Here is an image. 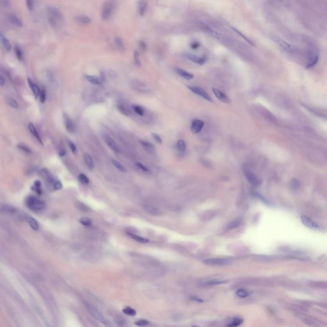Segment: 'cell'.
<instances>
[{
    "mask_svg": "<svg viewBox=\"0 0 327 327\" xmlns=\"http://www.w3.org/2000/svg\"><path fill=\"white\" fill-rule=\"evenodd\" d=\"M26 219L28 224H29V226H30V228L31 229H33L35 231H37L39 229L40 226H39L38 221L35 219H34L33 217H31L29 215H26Z\"/></svg>",
    "mask_w": 327,
    "mask_h": 327,
    "instance_id": "d6986e66",
    "label": "cell"
},
{
    "mask_svg": "<svg viewBox=\"0 0 327 327\" xmlns=\"http://www.w3.org/2000/svg\"><path fill=\"white\" fill-rule=\"evenodd\" d=\"M132 109L138 115L141 116H144V113H145V110L144 109L140 106V105H132Z\"/></svg>",
    "mask_w": 327,
    "mask_h": 327,
    "instance_id": "d590c367",
    "label": "cell"
},
{
    "mask_svg": "<svg viewBox=\"0 0 327 327\" xmlns=\"http://www.w3.org/2000/svg\"><path fill=\"white\" fill-rule=\"evenodd\" d=\"M47 19L49 24L53 28H59L63 23V16L62 12L56 7H50L47 10Z\"/></svg>",
    "mask_w": 327,
    "mask_h": 327,
    "instance_id": "6da1fadb",
    "label": "cell"
},
{
    "mask_svg": "<svg viewBox=\"0 0 327 327\" xmlns=\"http://www.w3.org/2000/svg\"><path fill=\"white\" fill-rule=\"evenodd\" d=\"M58 154H59L60 157H63L65 156V155H66V150H65V149L63 147H60L58 148Z\"/></svg>",
    "mask_w": 327,
    "mask_h": 327,
    "instance_id": "11a10c76",
    "label": "cell"
},
{
    "mask_svg": "<svg viewBox=\"0 0 327 327\" xmlns=\"http://www.w3.org/2000/svg\"><path fill=\"white\" fill-rule=\"evenodd\" d=\"M17 147L19 148L20 150H21L22 151H23L24 152H25V153H31V150L29 149V147H28L26 145H25V144H19L17 145Z\"/></svg>",
    "mask_w": 327,
    "mask_h": 327,
    "instance_id": "c3c4849f",
    "label": "cell"
},
{
    "mask_svg": "<svg viewBox=\"0 0 327 327\" xmlns=\"http://www.w3.org/2000/svg\"><path fill=\"white\" fill-rule=\"evenodd\" d=\"M231 29H233V30L236 33H237L239 35H240V37H241L242 39H244L246 42H247L249 44H250V45H254V44H253V43H252V42H251V41H250V40H249L247 37H246V36H245V35H244L242 32H240L239 29H236V28H234V27H231Z\"/></svg>",
    "mask_w": 327,
    "mask_h": 327,
    "instance_id": "7bdbcfd3",
    "label": "cell"
},
{
    "mask_svg": "<svg viewBox=\"0 0 327 327\" xmlns=\"http://www.w3.org/2000/svg\"><path fill=\"white\" fill-rule=\"evenodd\" d=\"M86 306L88 308V310L91 313V314H92L95 319L99 320L101 323H102L104 326H105L106 327H113V324H111L110 321L107 319L95 306L88 303L86 304Z\"/></svg>",
    "mask_w": 327,
    "mask_h": 327,
    "instance_id": "3957f363",
    "label": "cell"
},
{
    "mask_svg": "<svg viewBox=\"0 0 327 327\" xmlns=\"http://www.w3.org/2000/svg\"><path fill=\"white\" fill-rule=\"evenodd\" d=\"M115 8L114 2L112 1L105 2L101 9V17L103 20H107L110 19Z\"/></svg>",
    "mask_w": 327,
    "mask_h": 327,
    "instance_id": "277c9868",
    "label": "cell"
},
{
    "mask_svg": "<svg viewBox=\"0 0 327 327\" xmlns=\"http://www.w3.org/2000/svg\"><path fill=\"white\" fill-rule=\"evenodd\" d=\"M175 72L178 76H180V77H181L185 79L191 80L194 78V75L190 73V72L186 71L184 69L180 68H176Z\"/></svg>",
    "mask_w": 327,
    "mask_h": 327,
    "instance_id": "ac0fdd59",
    "label": "cell"
},
{
    "mask_svg": "<svg viewBox=\"0 0 327 327\" xmlns=\"http://www.w3.org/2000/svg\"><path fill=\"white\" fill-rule=\"evenodd\" d=\"M85 78L90 83L95 85H100L103 83V80L97 76H90V75H86L85 76Z\"/></svg>",
    "mask_w": 327,
    "mask_h": 327,
    "instance_id": "d4e9b609",
    "label": "cell"
},
{
    "mask_svg": "<svg viewBox=\"0 0 327 327\" xmlns=\"http://www.w3.org/2000/svg\"><path fill=\"white\" fill-rule=\"evenodd\" d=\"M227 282H228L227 281H224V280H211V281H208L205 282V284L207 285V286H216V285L223 284H225Z\"/></svg>",
    "mask_w": 327,
    "mask_h": 327,
    "instance_id": "8d00e7d4",
    "label": "cell"
},
{
    "mask_svg": "<svg viewBox=\"0 0 327 327\" xmlns=\"http://www.w3.org/2000/svg\"><path fill=\"white\" fill-rule=\"evenodd\" d=\"M84 160L88 168L90 170H93L94 168V162L93 158L88 153H84L83 155Z\"/></svg>",
    "mask_w": 327,
    "mask_h": 327,
    "instance_id": "603a6c76",
    "label": "cell"
},
{
    "mask_svg": "<svg viewBox=\"0 0 327 327\" xmlns=\"http://www.w3.org/2000/svg\"><path fill=\"white\" fill-rule=\"evenodd\" d=\"M127 234H128L131 239H134V240H136V242H139V243L146 244V243H148V242H149V240H148L147 239L143 238V237H140V236L136 235V234H133V233H127Z\"/></svg>",
    "mask_w": 327,
    "mask_h": 327,
    "instance_id": "4316f807",
    "label": "cell"
},
{
    "mask_svg": "<svg viewBox=\"0 0 327 327\" xmlns=\"http://www.w3.org/2000/svg\"><path fill=\"white\" fill-rule=\"evenodd\" d=\"M187 88L194 94L201 97V98L204 99L205 100H206L211 103L213 102V100H212V97L203 88L199 87V86H187Z\"/></svg>",
    "mask_w": 327,
    "mask_h": 327,
    "instance_id": "52a82bcc",
    "label": "cell"
},
{
    "mask_svg": "<svg viewBox=\"0 0 327 327\" xmlns=\"http://www.w3.org/2000/svg\"><path fill=\"white\" fill-rule=\"evenodd\" d=\"M68 146L69 148L70 149V150L72 151V153H74V154H76L77 153V148L76 147L75 144L73 142H72L70 141H68Z\"/></svg>",
    "mask_w": 327,
    "mask_h": 327,
    "instance_id": "681fc988",
    "label": "cell"
},
{
    "mask_svg": "<svg viewBox=\"0 0 327 327\" xmlns=\"http://www.w3.org/2000/svg\"><path fill=\"white\" fill-rule=\"evenodd\" d=\"M0 39H1L2 43L5 49L7 51H10L11 50V44H10L9 40L5 37V36L3 35L2 33H0Z\"/></svg>",
    "mask_w": 327,
    "mask_h": 327,
    "instance_id": "f546056e",
    "label": "cell"
},
{
    "mask_svg": "<svg viewBox=\"0 0 327 327\" xmlns=\"http://www.w3.org/2000/svg\"><path fill=\"white\" fill-rule=\"evenodd\" d=\"M102 137H103V139H104V142H105V144L113 151H114L115 152H120V148L119 146L117 144V143L115 141V140L113 139L110 136H108L107 134H103Z\"/></svg>",
    "mask_w": 327,
    "mask_h": 327,
    "instance_id": "8fae6325",
    "label": "cell"
},
{
    "mask_svg": "<svg viewBox=\"0 0 327 327\" xmlns=\"http://www.w3.org/2000/svg\"><path fill=\"white\" fill-rule=\"evenodd\" d=\"M118 110L120 111V112L123 114V115L125 116H130L131 115V111L129 110V109L128 107H126V106H125L124 105H122V104H119L118 105Z\"/></svg>",
    "mask_w": 327,
    "mask_h": 327,
    "instance_id": "1f68e13d",
    "label": "cell"
},
{
    "mask_svg": "<svg viewBox=\"0 0 327 327\" xmlns=\"http://www.w3.org/2000/svg\"><path fill=\"white\" fill-rule=\"evenodd\" d=\"M300 318L303 321V323H305L308 326H310L312 327H321V322L311 316L302 315V316H300Z\"/></svg>",
    "mask_w": 327,
    "mask_h": 327,
    "instance_id": "4fadbf2b",
    "label": "cell"
},
{
    "mask_svg": "<svg viewBox=\"0 0 327 327\" xmlns=\"http://www.w3.org/2000/svg\"><path fill=\"white\" fill-rule=\"evenodd\" d=\"M39 97H40V101L41 102V103H44L46 100V93L44 89L41 90V93L40 94Z\"/></svg>",
    "mask_w": 327,
    "mask_h": 327,
    "instance_id": "f5cc1de1",
    "label": "cell"
},
{
    "mask_svg": "<svg viewBox=\"0 0 327 327\" xmlns=\"http://www.w3.org/2000/svg\"><path fill=\"white\" fill-rule=\"evenodd\" d=\"M48 189L51 191L58 190L63 188V184L61 181L56 178H53L51 176L47 180Z\"/></svg>",
    "mask_w": 327,
    "mask_h": 327,
    "instance_id": "30bf717a",
    "label": "cell"
},
{
    "mask_svg": "<svg viewBox=\"0 0 327 327\" xmlns=\"http://www.w3.org/2000/svg\"><path fill=\"white\" fill-rule=\"evenodd\" d=\"M241 224V221L240 219L234 220L231 222L229 223V224L227 226V228L228 229H233L238 228Z\"/></svg>",
    "mask_w": 327,
    "mask_h": 327,
    "instance_id": "ab89813d",
    "label": "cell"
},
{
    "mask_svg": "<svg viewBox=\"0 0 327 327\" xmlns=\"http://www.w3.org/2000/svg\"><path fill=\"white\" fill-rule=\"evenodd\" d=\"M176 147L178 150L181 152H184L186 150V143L183 139H179L177 141L176 143Z\"/></svg>",
    "mask_w": 327,
    "mask_h": 327,
    "instance_id": "4dcf8cb0",
    "label": "cell"
},
{
    "mask_svg": "<svg viewBox=\"0 0 327 327\" xmlns=\"http://www.w3.org/2000/svg\"><path fill=\"white\" fill-rule=\"evenodd\" d=\"M243 172H244V174L246 179L251 185L255 186V187H258L260 185L261 181H260V178L249 168L244 166H243Z\"/></svg>",
    "mask_w": 327,
    "mask_h": 327,
    "instance_id": "8992f818",
    "label": "cell"
},
{
    "mask_svg": "<svg viewBox=\"0 0 327 327\" xmlns=\"http://www.w3.org/2000/svg\"><path fill=\"white\" fill-rule=\"evenodd\" d=\"M135 324L136 325H137L138 326H140V327H144L147 326L148 324H149V322L147 320H144V319H141V320H139L137 321H136L135 323Z\"/></svg>",
    "mask_w": 327,
    "mask_h": 327,
    "instance_id": "816d5d0a",
    "label": "cell"
},
{
    "mask_svg": "<svg viewBox=\"0 0 327 327\" xmlns=\"http://www.w3.org/2000/svg\"><path fill=\"white\" fill-rule=\"evenodd\" d=\"M63 121H64V125H65L66 130L69 133H71V134L74 133L75 132V129H76L74 122L72 121V120L70 118L68 115L66 113H63Z\"/></svg>",
    "mask_w": 327,
    "mask_h": 327,
    "instance_id": "9a60e30c",
    "label": "cell"
},
{
    "mask_svg": "<svg viewBox=\"0 0 327 327\" xmlns=\"http://www.w3.org/2000/svg\"><path fill=\"white\" fill-rule=\"evenodd\" d=\"M26 205L29 210L35 213H40L46 208L45 203L43 201L33 196H29L26 198Z\"/></svg>",
    "mask_w": 327,
    "mask_h": 327,
    "instance_id": "7a4b0ae2",
    "label": "cell"
},
{
    "mask_svg": "<svg viewBox=\"0 0 327 327\" xmlns=\"http://www.w3.org/2000/svg\"><path fill=\"white\" fill-rule=\"evenodd\" d=\"M152 137H153V139H155L157 142H158L159 144L162 143V139H161L160 136L158 134H156V133H153V134H152Z\"/></svg>",
    "mask_w": 327,
    "mask_h": 327,
    "instance_id": "db71d44e",
    "label": "cell"
},
{
    "mask_svg": "<svg viewBox=\"0 0 327 327\" xmlns=\"http://www.w3.org/2000/svg\"><path fill=\"white\" fill-rule=\"evenodd\" d=\"M111 161H112V163H113V164L114 165V166L116 169H118L120 171H121V172H125L126 171V168L121 164L120 162L116 160V159L113 158L111 160Z\"/></svg>",
    "mask_w": 327,
    "mask_h": 327,
    "instance_id": "74e56055",
    "label": "cell"
},
{
    "mask_svg": "<svg viewBox=\"0 0 327 327\" xmlns=\"http://www.w3.org/2000/svg\"><path fill=\"white\" fill-rule=\"evenodd\" d=\"M205 122L203 120L195 119L192 122L190 126V130L194 134H198L202 131Z\"/></svg>",
    "mask_w": 327,
    "mask_h": 327,
    "instance_id": "5bb4252c",
    "label": "cell"
},
{
    "mask_svg": "<svg viewBox=\"0 0 327 327\" xmlns=\"http://www.w3.org/2000/svg\"><path fill=\"white\" fill-rule=\"evenodd\" d=\"M115 44L116 46L119 48L121 50H124L125 49V45L123 44V42L122 40V39L120 38V37H116L115 40Z\"/></svg>",
    "mask_w": 327,
    "mask_h": 327,
    "instance_id": "7dc6e473",
    "label": "cell"
},
{
    "mask_svg": "<svg viewBox=\"0 0 327 327\" xmlns=\"http://www.w3.org/2000/svg\"><path fill=\"white\" fill-rule=\"evenodd\" d=\"M131 86L132 89L139 93L148 94L150 92V89L144 83L139 80H132L131 82Z\"/></svg>",
    "mask_w": 327,
    "mask_h": 327,
    "instance_id": "9c48e42d",
    "label": "cell"
},
{
    "mask_svg": "<svg viewBox=\"0 0 327 327\" xmlns=\"http://www.w3.org/2000/svg\"><path fill=\"white\" fill-rule=\"evenodd\" d=\"M187 57L189 60L192 61V62H194L196 64L200 65H204L206 61V59L205 57H200V56L196 55V54H190V53L187 54Z\"/></svg>",
    "mask_w": 327,
    "mask_h": 327,
    "instance_id": "e0dca14e",
    "label": "cell"
},
{
    "mask_svg": "<svg viewBox=\"0 0 327 327\" xmlns=\"http://www.w3.org/2000/svg\"><path fill=\"white\" fill-rule=\"evenodd\" d=\"M79 222L81 225L86 226V227H89L92 225V221H91V219H89V218L86 217L80 218V219H79Z\"/></svg>",
    "mask_w": 327,
    "mask_h": 327,
    "instance_id": "d6a6232c",
    "label": "cell"
},
{
    "mask_svg": "<svg viewBox=\"0 0 327 327\" xmlns=\"http://www.w3.org/2000/svg\"><path fill=\"white\" fill-rule=\"evenodd\" d=\"M190 298L192 300L194 301V302H200V303L203 302V300H202V299H201V298H197V297H190Z\"/></svg>",
    "mask_w": 327,
    "mask_h": 327,
    "instance_id": "680465c9",
    "label": "cell"
},
{
    "mask_svg": "<svg viewBox=\"0 0 327 327\" xmlns=\"http://www.w3.org/2000/svg\"><path fill=\"white\" fill-rule=\"evenodd\" d=\"M212 91H213V94L216 97V98L220 102H221L224 104H229L231 102V99H229V97L228 95H226L224 93L221 92V91L219 90V89L213 88Z\"/></svg>",
    "mask_w": 327,
    "mask_h": 327,
    "instance_id": "7c38bea8",
    "label": "cell"
},
{
    "mask_svg": "<svg viewBox=\"0 0 327 327\" xmlns=\"http://www.w3.org/2000/svg\"><path fill=\"white\" fill-rule=\"evenodd\" d=\"M300 220H301L302 223L305 227L309 228V229H311L313 230L321 231V230H323L324 228L321 224L316 222L315 221L312 219L311 218H310L309 217H308L307 215H302L300 217Z\"/></svg>",
    "mask_w": 327,
    "mask_h": 327,
    "instance_id": "5b68a950",
    "label": "cell"
},
{
    "mask_svg": "<svg viewBox=\"0 0 327 327\" xmlns=\"http://www.w3.org/2000/svg\"><path fill=\"white\" fill-rule=\"evenodd\" d=\"M203 263L210 266H226L231 263V260L226 258H208L203 260Z\"/></svg>",
    "mask_w": 327,
    "mask_h": 327,
    "instance_id": "ba28073f",
    "label": "cell"
},
{
    "mask_svg": "<svg viewBox=\"0 0 327 327\" xmlns=\"http://www.w3.org/2000/svg\"><path fill=\"white\" fill-rule=\"evenodd\" d=\"M140 46H141V49H143V50H144V49H145V48H146V46H146V44H145V43H144V42H141L140 43Z\"/></svg>",
    "mask_w": 327,
    "mask_h": 327,
    "instance_id": "94428289",
    "label": "cell"
},
{
    "mask_svg": "<svg viewBox=\"0 0 327 327\" xmlns=\"http://www.w3.org/2000/svg\"><path fill=\"white\" fill-rule=\"evenodd\" d=\"M26 6H27L29 10H31L33 7V2L31 1V0H28V1L26 2Z\"/></svg>",
    "mask_w": 327,
    "mask_h": 327,
    "instance_id": "9f6ffc18",
    "label": "cell"
},
{
    "mask_svg": "<svg viewBox=\"0 0 327 327\" xmlns=\"http://www.w3.org/2000/svg\"><path fill=\"white\" fill-rule=\"evenodd\" d=\"M78 180H79L80 182L84 184H88L89 183V179L88 178L86 175L84 174H79L78 176Z\"/></svg>",
    "mask_w": 327,
    "mask_h": 327,
    "instance_id": "bcb514c9",
    "label": "cell"
},
{
    "mask_svg": "<svg viewBox=\"0 0 327 327\" xmlns=\"http://www.w3.org/2000/svg\"><path fill=\"white\" fill-rule=\"evenodd\" d=\"M28 83L30 88L31 89L35 98H38L41 93V89H40V88L37 84H34L33 82L29 78H28Z\"/></svg>",
    "mask_w": 327,
    "mask_h": 327,
    "instance_id": "44dd1931",
    "label": "cell"
},
{
    "mask_svg": "<svg viewBox=\"0 0 327 327\" xmlns=\"http://www.w3.org/2000/svg\"><path fill=\"white\" fill-rule=\"evenodd\" d=\"M140 143L142 145V147L144 148V150H147V152H153L155 151L154 147L153 146V144H152L150 142H149L148 141H146L141 140L140 141Z\"/></svg>",
    "mask_w": 327,
    "mask_h": 327,
    "instance_id": "f1b7e54d",
    "label": "cell"
},
{
    "mask_svg": "<svg viewBox=\"0 0 327 327\" xmlns=\"http://www.w3.org/2000/svg\"><path fill=\"white\" fill-rule=\"evenodd\" d=\"M192 327H197V326H192Z\"/></svg>",
    "mask_w": 327,
    "mask_h": 327,
    "instance_id": "6125c7cd",
    "label": "cell"
},
{
    "mask_svg": "<svg viewBox=\"0 0 327 327\" xmlns=\"http://www.w3.org/2000/svg\"><path fill=\"white\" fill-rule=\"evenodd\" d=\"M76 20H77V21H78L81 23H83V24H86L91 23L90 18L84 15H79V16L77 17Z\"/></svg>",
    "mask_w": 327,
    "mask_h": 327,
    "instance_id": "836d02e7",
    "label": "cell"
},
{
    "mask_svg": "<svg viewBox=\"0 0 327 327\" xmlns=\"http://www.w3.org/2000/svg\"><path fill=\"white\" fill-rule=\"evenodd\" d=\"M142 208L145 212L151 215L159 216L161 215V212L159 210V209L152 205L145 204L142 206Z\"/></svg>",
    "mask_w": 327,
    "mask_h": 327,
    "instance_id": "2e32d148",
    "label": "cell"
},
{
    "mask_svg": "<svg viewBox=\"0 0 327 327\" xmlns=\"http://www.w3.org/2000/svg\"><path fill=\"white\" fill-rule=\"evenodd\" d=\"M76 208H78L79 210H80L82 212H88L90 210L89 206H88L87 205H86L85 204H84L83 203H81L80 201L76 202Z\"/></svg>",
    "mask_w": 327,
    "mask_h": 327,
    "instance_id": "60d3db41",
    "label": "cell"
},
{
    "mask_svg": "<svg viewBox=\"0 0 327 327\" xmlns=\"http://www.w3.org/2000/svg\"><path fill=\"white\" fill-rule=\"evenodd\" d=\"M244 323V319L242 318H234L229 323L226 325V327H237L240 326Z\"/></svg>",
    "mask_w": 327,
    "mask_h": 327,
    "instance_id": "cb8c5ba5",
    "label": "cell"
},
{
    "mask_svg": "<svg viewBox=\"0 0 327 327\" xmlns=\"http://www.w3.org/2000/svg\"><path fill=\"white\" fill-rule=\"evenodd\" d=\"M7 103L8 104L9 106L14 109H17L18 107H19V104H18V102L12 97H8L7 99Z\"/></svg>",
    "mask_w": 327,
    "mask_h": 327,
    "instance_id": "b9f144b4",
    "label": "cell"
},
{
    "mask_svg": "<svg viewBox=\"0 0 327 327\" xmlns=\"http://www.w3.org/2000/svg\"><path fill=\"white\" fill-rule=\"evenodd\" d=\"M41 187L42 186H41L40 181L39 180H36V181H35L33 185L31 187V190L33 191H34L35 192L37 193L38 195L40 196L42 194V190Z\"/></svg>",
    "mask_w": 327,
    "mask_h": 327,
    "instance_id": "484cf974",
    "label": "cell"
},
{
    "mask_svg": "<svg viewBox=\"0 0 327 327\" xmlns=\"http://www.w3.org/2000/svg\"><path fill=\"white\" fill-rule=\"evenodd\" d=\"M236 295L240 298H247L249 295V292L244 289H239L236 291L235 292Z\"/></svg>",
    "mask_w": 327,
    "mask_h": 327,
    "instance_id": "e575fe53",
    "label": "cell"
},
{
    "mask_svg": "<svg viewBox=\"0 0 327 327\" xmlns=\"http://www.w3.org/2000/svg\"><path fill=\"white\" fill-rule=\"evenodd\" d=\"M8 20L10 23H12V24H13L14 26H16L17 27H22L23 26V23L22 21L15 15L10 14L8 16Z\"/></svg>",
    "mask_w": 327,
    "mask_h": 327,
    "instance_id": "7402d4cb",
    "label": "cell"
},
{
    "mask_svg": "<svg viewBox=\"0 0 327 327\" xmlns=\"http://www.w3.org/2000/svg\"><path fill=\"white\" fill-rule=\"evenodd\" d=\"M148 2L147 1H139L138 2V12L140 15L143 16L144 15L147 7Z\"/></svg>",
    "mask_w": 327,
    "mask_h": 327,
    "instance_id": "83f0119b",
    "label": "cell"
},
{
    "mask_svg": "<svg viewBox=\"0 0 327 327\" xmlns=\"http://www.w3.org/2000/svg\"><path fill=\"white\" fill-rule=\"evenodd\" d=\"M15 53L17 59L19 61H22L23 60V53L22 50L18 46L15 47Z\"/></svg>",
    "mask_w": 327,
    "mask_h": 327,
    "instance_id": "f6af8a7d",
    "label": "cell"
},
{
    "mask_svg": "<svg viewBox=\"0 0 327 327\" xmlns=\"http://www.w3.org/2000/svg\"><path fill=\"white\" fill-rule=\"evenodd\" d=\"M5 84V79H4L3 76H0V86L1 87H3Z\"/></svg>",
    "mask_w": 327,
    "mask_h": 327,
    "instance_id": "91938a15",
    "label": "cell"
},
{
    "mask_svg": "<svg viewBox=\"0 0 327 327\" xmlns=\"http://www.w3.org/2000/svg\"><path fill=\"white\" fill-rule=\"evenodd\" d=\"M28 129H29L30 133H31V134H32V135H33V136L36 139H37L38 140V141H39L40 144H43L42 140V139H41V137H40V136L39 132L37 131V129H36L35 125H34L33 123H32L31 122H30V123L28 124Z\"/></svg>",
    "mask_w": 327,
    "mask_h": 327,
    "instance_id": "ffe728a7",
    "label": "cell"
},
{
    "mask_svg": "<svg viewBox=\"0 0 327 327\" xmlns=\"http://www.w3.org/2000/svg\"><path fill=\"white\" fill-rule=\"evenodd\" d=\"M134 64L137 67L141 66V60H140V57H139V53L136 50H135L134 52Z\"/></svg>",
    "mask_w": 327,
    "mask_h": 327,
    "instance_id": "ee69618b",
    "label": "cell"
},
{
    "mask_svg": "<svg viewBox=\"0 0 327 327\" xmlns=\"http://www.w3.org/2000/svg\"><path fill=\"white\" fill-rule=\"evenodd\" d=\"M136 166H137V168H138L140 170H141L143 172H145V173L149 172V169H148V168H147L144 165H143L142 164H141L140 162H136Z\"/></svg>",
    "mask_w": 327,
    "mask_h": 327,
    "instance_id": "f907efd6",
    "label": "cell"
},
{
    "mask_svg": "<svg viewBox=\"0 0 327 327\" xmlns=\"http://www.w3.org/2000/svg\"><path fill=\"white\" fill-rule=\"evenodd\" d=\"M199 46H200V44H199L198 42H192V44L190 45V47L193 49H197Z\"/></svg>",
    "mask_w": 327,
    "mask_h": 327,
    "instance_id": "6f0895ef",
    "label": "cell"
},
{
    "mask_svg": "<svg viewBox=\"0 0 327 327\" xmlns=\"http://www.w3.org/2000/svg\"><path fill=\"white\" fill-rule=\"evenodd\" d=\"M123 313L125 314L130 316H134L136 315V311L134 310V308L130 307H126L123 309Z\"/></svg>",
    "mask_w": 327,
    "mask_h": 327,
    "instance_id": "f35d334b",
    "label": "cell"
}]
</instances>
